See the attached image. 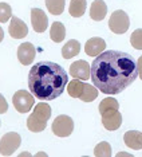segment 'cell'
I'll return each instance as SVG.
<instances>
[{
	"label": "cell",
	"mask_w": 142,
	"mask_h": 157,
	"mask_svg": "<svg viewBox=\"0 0 142 157\" xmlns=\"http://www.w3.org/2000/svg\"><path fill=\"white\" fill-rule=\"evenodd\" d=\"M83 87H84V83L80 79H73L69 83V86H67V91H69V94L71 95L73 98H80V95H82L83 93Z\"/></svg>",
	"instance_id": "cell-19"
},
{
	"label": "cell",
	"mask_w": 142,
	"mask_h": 157,
	"mask_svg": "<svg viewBox=\"0 0 142 157\" xmlns=\"http://www.w3.org/2000/svg\"><path fill=\"white\" fill-rule=\"evenodd\" d=\"M35 55H36V50H35L34 44L30 43V42L22 43L17 48V59L24 66L31 65L35 59Z\"/></svg>",
	"instance_id": "cell-10"
},
{
	"label": "cell",
	"mask_w": 142,
	"mask_h": 157,
	"mask_svg": "<svg viewBox=\"0 0 142 157\" xmlns=\"http://www.w3.org/2000/svg\"><path fill=\"white\" fill-rule=\"evenodd\" d=\"M8 33L13 39H23V38H26L28 34V27L22 19H19V17H16V16H12L11 23H9Z\"/></svg>",
	"instance_id": "cell-12"
},
{
	"label": "cell",
	"mask_w": 142,
	"mask_h": 157,
	"mask_svg": "<svg viewBox=\"0 0 142 157\" xmlns=\"http://www.w3.org/2000/svg\"><path fill=\"white\" fill-rule=\"evenodd\" d=\"M102 116V124L107 130L114 132L121 126L122 124V114L118 112V109H110L101 113Z\"/></svg>",
	"instance_id": "cell-8"
},
{
	"label": "cell",
	"mask_w": 142,
	"mask_h": 157,
	"mask_svg": "<svg viewBox=\"0 0 142 157\" xmlns=\"http://www.w3.org/2000/svg\"><path fill=\"white\" fill-rule=\"evenodd\" d=\"M22 144V138L15 132L6 133L0 140V155L2 156H12L13 152Z\"/></svg>",
	"instance_id": "cell-5"
},
{
	"label": "cell",
	"mask_w": 142,
	"mask_h": 157,
	"mask_svg": "<svg viewBox=\"0 0 142 157\" xmlns=\"http://www.w3.org/2000/svg\"><path fill=\"white\" fill-rule=\"evenodd\" d=\"M7 110H8V103H7L6 98L0 94V114L7 113Z\"/></svg>",
	"instance_id": "cell-26"
},
{
	"label": "cell",
	"mask_w": 142,
	"mask_h": 157,
	"mask_svg": "<svg viewBox=\"0 0 142 157\" xmlns=\"http://www.w3.org/2000/svg\"><path fill=\"white\" fill-rule=\"evenodd\" d=\"M3 38H4V31H3V28L0 27V42L3 40Z\"/></svg>",
	"instance_id": "cell-28"
},
{
	"label": "cell",
	"mask_w": 142,
	"mask_h": 157,
	"mask_svg": "<svg viewBox=\"0 0 142 157\" xmlns=\"http://www.w3.org/2000/svg\"><path fill=\"white\" fill-rule=\"evenodd\" d=\"M94 156L97 157H110L111 156V146L109 142H99L94 149Z\"/></svg>",
	"instance_id": "cell-22"
},
{
	"label": "cell",
	"mask_w": 142,
	"mask_h": 157,
	"mask_svg": "<svg viewBox=\"0 0 142 157\" xmlns=\"http://www.w3.org/2000/svg\"><path fill=\"white\" fill-rule=\"evenodd\" d=\"M69 83V77L62 66L52 62H38L28 74V87L34 97L42 101L58 98Z\"/></svg>",
	"instance_id": "cell-2"
},
{
	"label": "cell",
	"mask_w": 142,
	"mask_h": 157,
	"mask_svg": "<svg viewBox=\"0 0 142 157\" xmlns=\"http://www.w3.org/2000/svg\"><path fill=\"white\" fill-rule=\"evenodd\" d=\"M50 36H51L52 42L55 43H60L66 36V28L60 22H54L50 28Z\"/></svg>",
	"instance_id": "cell-17"
},
{
	"label": "cell",
	"mask_w": 142,
	"mask_h": 157,
	"mask_svg": "<svg viewBox=\"0 0 142 157\" xmlns=\"http://www.w3.org/2000/svg\"><path fill=\"white\" fill-rule=\"evenodd\" d=\"M66 0H46V7L52 15H60L65 11Z\"/></svg>",
	"instance_id": "cell-20"
},
{
	"label": "cell",
	"mask_w": 142,
	"mask_h": 157,
	"mask_svg": "<svg viewBox=\"0 0 142 157\" xmlns=\"http://www.w3.org/2000/svg\"><path fill=\"white\" fill-rule=\"evenodd\" d=\"M97 97H98V89L93 87L88 83H84L83 93H82V95H80L79 99H82L83 102H93Z\"/></svg>",
	"instance_id": "cell-21"
},
{
	"label": "cell",
	"mask_w": 142,
	"mask_h": 157,
	"mask_svg": "<svg viewBox=\"0 0 142 157\" xmlns=\"http://www.w3.org/2000/svg\"><path fill=\"white\" fill-rule=\"evenodd\" d=\"M74 130V121L69 116H58L52 122V132L58 137H69Z\"/></svg>",
	"instance_id": "cell-7"
},
{
	"label": "cell",
	"mask_w": 142,
	"mask_h": 157,
	"mask_svg": "<svg viewBox=\"0 0 142 157\" xmlns=\"http://www.w3.org/2000/svg\"><path fill=\"white\" fill-rule=\"evenodd\" d=\"M109 27L114 34H118V35L125 34L130 27V20L127 13L125 11H122V10L114 11L109 19Z\"/></svg>",
	"instance_id": "cell-4"
},
{
	"label": "cell",
	"mask_w": 142,
	"mask_h": 157,
	"mask_svg": "<svg viewBox=\"0 0 142 157\" xmlns=\"http://www.w3.org/2000/svg\"><path fill=\"white\" fill-rule=\"evenodd\" d=\"M35 98L32 94H30L26 90H19L13 94L12 97V103L19 113H28L34 106Z\"/></svg>",
	"instance_id": "cell-6"
},
{
	"label": "cell",
	"mask_w": 142,
	"mask_h": 157,
	"mask_svg": "<svg viewBox=\"0 0 142 157\" xmlns=\"http://www.w3.org/2000/svg\"><path fill=\"white\" fill-rule=\"evenodd\" d=\"M12 17V8L7 3H0V23H6Z\"/></svg>",
	"instance_id": "cell-24"
},
{
	"label": "cell",
	"mask_w": 142,
	"mask_h": 157,
	"mask_svg": "<svg viewBox=\"0 0 142 157\" xmlns=\"http://www.w3.org/2000/svg\"><path fill=\"white\" fill-rule=\"evenodd\" d=\"M130 43L136 50H142V28H138L131 34Z\"/></svg>",
	"instance_id": "cell-25"
},
{
	"label": "cell",
	"mask_w": 142,
	"mask_h": 157,
	"mask_svg": "<svg viewBox=\"0 0 142 157\" xmlns=\"http://www.w3.org/2000/svg\"><path fill=\"white\" fill-rule=\"evenodd\" d=\"M106 47V43L102 38L95 36L88 39L84 44V51L88 56H98L101 52H103V50Z\"/></svg>",
	"instance_id": "cell-13"
},
{
	"label": "cell",
	"mask_w": 142,
	"mask_h": 157,
	"mask_svg": "<svg viewBox=\"0 0 142 157\" xmlns=\"http://www.w3.org/2000/svg\"><path fill=\"white\" fill-rule=\"evenodd\" d=\"M138 77L137 62L122 51L101 52L91 65V79L94 86L103 94L115 95L130 86Z\"/></svg>",
	"instance_id": "cell-1"
},
{
	"label": "cell",
	"mask_w": 142,
	"mask_h": 157,
	"mask_svg": "<svg viewBox=\"0 0 142 157\" xmlns=\"http://www.w3.org/2000/svg\"><path fill=\"white\" fill-rule=\"evenodd\" d=\"M70 74L71 77L77 79L87 81L91 77V65H88L86 60H77L70 66Z\"/></svg>",
	"instance_id": "cell-9"
},
{
	"label": "cell",
	"mask_w": 142,
	"mask_h": 157,
	"mask_svg": "<svg viewBox=\"0 0 142 157\" xmlns=\"http://www.w3.org/2000/svg\"><path fill=\"white\" fill-rule=\"evenodd\" d=\"M86 7H87L86 0H71L69 12L74 17H80L83 16L84 11H86Z\"/></svg>",
	"instance_id": "cell-18"
},
{
	"label": "cell",
	"mask_w": 142,
	"mask_h": 157,
	"mask_svg": "<svg viewBox=\"0 0 142 157\" xmlns=\"http://www.w3.org/2000/svg\"><path fill=\"white\" fill-rule=\"evenodd\" d=\"M123 141L130 149L140 151L142 149V133L137 130H129L123 136Z\"/></svg>",
	"instance_id": "cell-15"
},
{
	"label": "cell",
	"mask_w": 142,
	"mask_h": 157,
	"mask_svg": "<svg viewBox=\"0 0 142 157\" xmlns=\"http://www.w3.org/2000/svg\"><path fill=\"white\" fill-rule=\"evenodd\" d=\"M110 109H119V103L115 98H105L99 103V113H103Z\"/></svg>",
	"instance_id": "cell-23"
},
{
	"label": "cell",
	"mask_w": 142,
	"mask_h": 157,
	"mask_svg": "<svg viewBox=\"0 0 142 157\" xmlns=\"http://www.w3.org/2000/svg\"><path fill=\"white\" fill-rule=\"evenodd\" d=\"M137 70H138V77L142 79V55L137 60Z\"/></svg>",
	"instance_id": "cell-27"
},
{
	"label": "cell",
	"mask_w": 142,
	"mask_h": 157,
	"mask_svg": "<svg viewBox=\"0 0 142 157\" xmlns=\"http://www.w3.org/2000/svg\"><path fill=\"white\" fill-rule=\"evenodd\" d=\"M107 13V6L103 0H94L90 7V17L95 22H101Z\"/></svg>",
	"instance_id": "cell-14"
},
{
	"label": "cell",
	"mask_w": 142,
	"mask_h": 157,
	"mask_svg": "<svg viewBox=\"0 0 142 157\" xmlns=\"http://www.w3.org/2000/svg\"><path fill=\"white\" fill-rule=\"evenodd\" d=\"M51 117V108L46 102H40L35 106L32 114L27 120V128L28 130L34 133H40L47 126V121Z\"/></svg>",
	"instance_id": "cell-3"
},
{
	"label": "cell",
	"mask_w": 142,
	"mask_h": 157,
	"mask_svg": "<svg viewBox=\"0 0 142 157\" xmlns=\"http://www.w3.org/2000/svg\"><path fill=\"white\" fill-rule=\"evenodd\" d=\"M31 22H32V27H34L35 33H44L48 27L47 15L40 8L31 10Z\"/></svg>",
	"instance_id": "cell-11"
},
{
	"label": "cell",
	"mask_w": 142,
	"mask_h": 157,
	"mask_svg": "<svg viewBox=\"0 0 142 157\" xmlns=\"http://www.w3.org/2000/svg\"><path fill=\"white\" fill-rule=\"evenodd\" d=\"M79 51H80V43L78 40H75V39H71V40H69L63 46L62 56L65 59H71L79 54Z\"/></svg>",
	"instance_id": "cell-16"
}]
</instances>
